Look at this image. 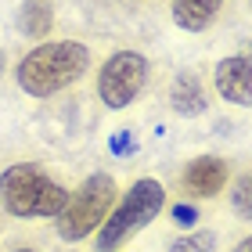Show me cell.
Segmentation results:
<instances>
[{"mask_svg":"<svg viewBox=\"0 0 252 252\" xmlns=\"http://www.w3.org/2000/svg\"><path fill=\"white\" fill-rule=\"evenodd\" d=\"M90 72V47L79 40H43L15 65V83L29 97H54Z\"/></svg>","mask_w":252,"mask_h":252,"instance_id":"1","label":"cell"},{"mask_svg":"<svg viewBox=\"0 0 252 252\" xmlns=\"http://www.w3.org/2000/svg\"><path fill=\"white\" fill-rule=\"evenodd\" d=\"M68 194L72 188H65L36 162H15L0 173V209L18 220H54Z\"/></svg>","mask_w":252,"mask_h":252,"instance_id":"2","label":"cell"},{"mask_svg":"<svg viewBox=\"0 0 252 252\" xmlns=\"http://www.w3.org/2000/svg\"><path fill=\"white\" fill-rule=\"evenodd\" d=\"M166 202H169V194H166V188H162V180H155V177H137L133 184L116 198L112 213L105 216V223L97 227L94 249H97V252H119L126 242H133L144 227H152L158 216H162Z\"/></svg>","mask_w":252,"mask_h":252,"instance_id":"3","label":"cell"},{"mask_svg":"<svg viewBox=\"0 0 252 252\" xmlns=\"http://www.w3.org/2000/svg\"><path fill=\"white\" fill-rule=\"evenodd\" d=\"M119 198V184L112 173H90L83 184L68 194L65 209L54 216V231L62 242L76 245L87 242L90 234H97V227L105 223V216L112 213V205Z\"/></svg>","mask_w":252,"mask_h":252,"instance_id":"4","label":"cell"},{"mask_svg":"<svg viewBox=\"0 0 252 252\" xmlns=\"http://www.w3.org/2000/svg\"><path fill=\"white\" fill-rule=\"evenodd\" d=\"M148 76H152V62L144 58L141 51H116L108 54L97 68V101L112 112H123L130 108L137 97L144 94L148 87Z\"/></svg>","mask_w":252,"mask_h":252,"instance_id":"5","label":"cell"},{"mask_svg":"<svg viewBox=\"0 0 252 252\" xmlns=\"http://www.w3.org/2000/svg\"><path fill=\"white\" fill-rule=\"evenodd\" d=\"M180 191L188 194L191 202H209L220 198L231 184V162L220 155H194L191 162L180 169Z\"/></svg>","mask_w":252,"mask_h":252,"instance_id":"6","label":"cell"},{"mask_svg":"<svg viewBox=\"0 0 252 252\" xmlns=\"http://www.w3.org/2000/svg\"><path fill=\"white\" fill-rule=\"evenodd\" d=\"M213 90L216 97L234 108H252V58L227 54L213 65Z\"/></svg>","mask_w":252,"mask_h":252,"instance_id":"7","label":"cell"},{"mask_svg":"<svg viewBox=\"0 0 252 252\" xmlns=\"http://www.w3.org/2000/svg\"><path fill=\"white\" fill-rule=\"evenodd\" d=\"M209 90H205V83H202V76L198 72H180L177 79H173V87H169V108L177 112L180 119H198V116H205L209 112Z\"/></svg>","mask_w":252,"mask_h":252,"instance_id":"8","label":"cell"},{"mask_svg":"<svg viewBox=\"0 0 252 252\" xmlns=\"http://www.w3.org/2000/svg\"><path fill=\"white\" fill-rule=\"evenodd\" d=\"M227 7V0H173L169 4V15H173V26L184 32H205L220 22Z\"/></svg>","mask_w":252,"mask_h":252,"instance_id":"9","label":"cell"},{"mask_svg":"<svg viewBox=\"0 0 252 252\" xmlns=\"http://www.w3.org/2000/svg\"><path fill=\"white\" fill-rule=\"evenodd\" d=\"M54 29V7L51 0H26L18 7V32L29 40H47Z\"/></svg>","mask_w":252,"mask_h":252,"instance_id":"10","label":"cell"},{"mask_svg":"<svg viewBox=\"0 0 252 252\" xmlns=\"http://www.w3.org/2000/svg\"><path fill=\"white\" fill-rule=\"evenodd\" d=\"M227 198H231V213L238 220L252 223V173H238L227 184Z\"/></svg>","mask_w":252,"mask_h":252,"instance_id":"11","label":"cell"},{"mask_svg":"<svg viewBox=\"0 0 252 252\" xmlns=\"http://www.w3.org/2000/svg\"><path fill=\"white\" fill-rule=\"evenodd\" d=\"M169 252H216V231H188L169 242Z\"/></svg>","mask_w":252,"mask_h":252,"instance_id":"12","label":"cell"},{"mask_svg":"<svg viewBox=\"0 0 252 252\" xmlns=\"http://www.w3.org/2000/svg\"><path fill=\"white\" fill-rule=\"evenodd\" d=\"M130 144H133V133H130V130H123V133H116V137H112V152H116V155H123Z\"/></svg>","mask_w":252,"mask_h":252,"instance_id":"13","label":"cell"},{"mask_svg":"<svg viewBox=\"0 0 252 252\" xmlns=\"http://www.w3.org/2000/svg\"><path fill=\"white\" fill-rule=\"evenodd\" d=\"M173 216H177V220L180 223H194V220H198V209H194V205H177V209H173Z\"/></svg>","mask_w":252,"mask_h":252,"instance_id":"14","label":"cell"},{"mask_svg":"<svg viewBox=\"0 0 252 252\" xmlns=\"http://www.w3.org/2000/svg\"><path fill=\"white\" fill-rule=\"evenodd\" d=\"M231 252H252V234H245V238H242V242H238Z\"/></svg>","mask_w":252,"mask_h":252,"instance_id":"15","label":"cell"},{"mask_svg":"<svg viewBox=\"0 0 252 252\" xmlns=\"http://www.w3.org/2000/svg\"><path fill=\"white\" fill-rule=\"evenodd\" d=\"M242 54H245V58H252V40L245 43V51H242Z\"/></svg>","mask_w":252,"mask_h":252,"instance_id":"16","label":"cell"},{"mask_svg":"<svg viewBox=\"0 0 252 252\" xmlns=\"http://www.w3.org/2000/svg\"><path fill=\"white\" fill-rule=\"evenodd\" d=\"M11 252H36V249H26V245H18V249H11Z\"/></svg>","mask_w":252,"mask_h":252,"instance_id":"17","label":"cell"},{"mask_svg":"<svg viewBox=\"0 0 252 252\" xmlns=\"http://www.w3.org/2000/svg\"><path fill=\"white\" fill-rule=\"evenodd\" d=\"M0 62H4V54H0Z\"/></svg>","mask_w":252,"mask_h":252,"instance_id":"18","label":"cell"},{"mask_svg":"<svg viewBox=\"0 0 252 252\" xmlns=\"http://www.w3.org/2000/svg\"><path fill=\"white\" fill-rule=\"evenodd\" d=\"M249 7H252V0H249Z\"/></svg>","mask_w":252,"mask_h":252,"instance_id":"19","label":"cell"}]
</instances>
